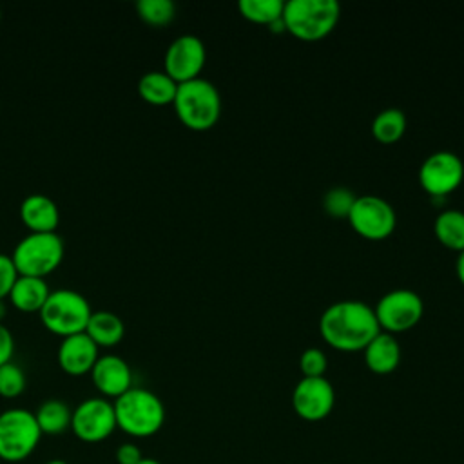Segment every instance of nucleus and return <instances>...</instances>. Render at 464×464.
<instances>
[{"label":"nucleus","mask_w":464,"mask_h":464,"mask_svg":"<svg viewBox=\"0 0 464 464\" xmlns=\"http://www.w3.org/2000/svg\"><path fill=\"white\" fill-rule=\"evenodd\" d=\"M381 332L370 304L355 299L332 303L319 319V334L339 352H362Z\"/></svg>","instance_id":"f257e3e1"},{"label":"nucleus","mask_w":464,"mask_h":464,"mask_svg":"<svg viewBox=\"0 0 464 464\" xmlns=\"http://www.w3.org/2000/svg\"><path fill=\"white\" fill-rule=\"evenodd\" d=\"M116 426L125 435L134 439H147L156 435L165 422V406L161 399L140 386H132L123 395L114 399Z\"/></svg>","instance_id":"f03ea898"},{"label":"nucleus","mask_w":464,"mask_h":464,"mask_svg":"<svg viewBox=\"0 0 464 464\" xmlns=\"http://www.w3.org/2000/svg\"><path fill=\"white\" fill-rule=\"evenodd\" d=\"M174 111L183 125L192 130L214 127L221 116V96L216 85L205 78L178 83Z\"/></svg>","instance_id":"7ed1b4c3"},{"label":"nucleus","mask_w":464,"mask_h":464,"mask_svg":"<svg viewBox=\"0 0 464 464\" xmlns=\"http://www.w3.org/2000/svg\"><path fill=\"white\" fill-rule=\"evenodd\" d=\"M339 16L341 7L335 0H288L283 9L285 31L306 42L330 34Z\"/></svg>","instance_id":"20e7f679"},{"label":"nucleus","mask_w":464,"mask_h":464,"mask_svg":"<svg viewBox=\"0 0 464 464\" xmlns=\"http://www.w3.org/2000/svg\"><path fill=\"white\" fill-rule=\"evenodd\" d=\"M91 314V304L83 294L72 288H58L51 290L40 310V319L49 332L67 337L85 332Z\"/></svg>","instance_id":"39448f33"},{"label":"nucleus","mask_w":464,"mask_h":464,"mask_svg":"<svg viewBox=\"0 0 464 464\" xmlns=\"http://www.w3.org/2000/svg\"><path fill=\"white\" fill-rule=\"evenodd\" d=\"M11 259L20 276L44 277L63 259V239L56 232H29L22 237Z\"/></svg>","instance_id":"423d86ee"},{"label":"nucleus","mask_w":464,"mask_h":464,"mask_svg":"<svg viewBox=\"0 0 464 464\" xmlns=\"http://www.w3.org/2000/svg\"><path fill=\"white\" fill-rule=\"evenodd\" d=\"M42 431L34 411L25 408H9L0 413V460L22 462L33 455Z\"/></svg>","instance_id":"0eeeda50"},{"label":"nucleus","mask_w":464,"mask_h":464,"mask_svg":"<svg viewBox=\"0 0 464 464\" xmlns=\"http://www.w3.org/2000/svg\"><path fill=\"white\" fill-rule=\"evenodd\" d=\"M373 312L381 330L388 334H399L413 328L420 321L424 314V303L413 290L395 288L377 301Z\"/></svg>","instance_id":"6e6552de"},{"label":"nucleus","mask_w":464,"mask_h":464,"mask_svg":"<svg viewBox=\"0 0 464 464\" xmlns=\"http://www.w3.org/2000/svg\"><path fill=\"white\" fill-rule=\"evenodd\" d=\"M114 404L105 397L83 399L72 410L71 430L82 442H102L116 430Z\"/></svg>","instance_id":"1a4fd4ad"},{"label":"nucleus","mask_w":464,"mask_h":464,"mask_svg":"<svg viewBox=\"0 0 464 464\" xmlns=\"http://www.w3.org/2000/svg\"><path fill=\"white\" fill-rule=\"evenodd\" d=\"M352 228L372 241L388 237L397 225L393 207L379 196H359L346 218Z\"/></svg>","instance_id":"9d476101"},{"label":"nucleus","mask_w":464,"mask_h":464,"mask_svg":"<svg viewBox=\"0 0 464 464\" xmlns=\"http://www.w3.org/2000/svg\"><path fill=\"white\" fill-rule=\"evenodd\" d=\"M464 179V163L462 160L450 152L439 150L430 154L419 169V183L431 198H446Z\"/></svg>","instance_id":"9b49d317"},{"label":"nucleus","mask_w":464,"mask_h":464,"mask_svg":"<svg viewBox=\"0 0 464 464\" xmlns=\"http://www.w3.org/2000/svg\"><path fill=\"white\" fill-rule=\"evenodd\" d=\"M207 60V49L196 34H181L165 51V72L178 83L199 78Z\"/></svg>","instance_id":"f8f14e48"},{"label":"nucleus","mask_w":464,"mask_h":464,"mask_svg":"<svg viewBox=\"0 0 464 464\" xmlns=\"http://www.w3.org/2000/svg\"><path fill=\"white\" fill-rule=\"evenodd\" d=\"M335 404V392L326 377H303L292 392L294 411L308 422L326 419Z\"/></svg>","instance_id":"ddd939ff"},{"label":"nucleus","mask_w":464,"mask_h":464,"mask_svg":"<svg viewBox=\"0 0 464 464\" xmlns=\"http://www.w3.org/2000/svg\"><path fill=\"white\" fill-rule=\"evenodd\" d=\"M91 379L105 399H118L132 388V370L129 362L116 353H103L96 359Z\"/></svg>","instance_id":"4468645a"},{"label":"nucleus","mask_w":464,"mask_h":464,"mask_svg":"<svg viewBox=\"0 0 464 464\" xmlns=\"http://www.w3.org/2000/svg\"><path fill=\"white\" fill-rule=\"evenodd\" d=\"M58 364L69 375H85L91 373L98 353V344L85 334H72L62 337L58 346Z\"/></svg>","instance_id":"2eb2a0df"},{"label":"nucleus","mask_w":464,"mask_h":464,"mask_svg":"<svg viewBox=\"0 0 464 464\" xmlns=\"http://www.w3.org/2000/svg\"><path fill=\"white\" fill-rule=\"evenodd\" d=\"M20 218L31 232H54L60 223V210L49 196L29 194L20 203Z\"/></svg>","instance_id":"dca6fc26"},{"label":"nucleus","mask_w":464,"mask_h":464,"mask_svg":"<svg viewBox=\"0 0 464 464\" xmlns=\"http://www.w3.org/2000/svg\"><path fill=\"white\" fill-rule=\"evenodd\" d=\"M364 362L370 372L386 375L392 373L401 362V344L393 334L379 332L362 350Z\"/></svg>","instance_id":"f3484780"},{"label":"nucleus","mask_w":464,"mask_h":464,"mask_svg":"<svg viewBox=\"0 0 464 464\" xmlns=\"http://www.w3.org/2000/svg\"><path fill=\"white\" fill-rule=\"evenodd\" d=\"M51 290L44 277L18 276L7 297L22 312H40Z\"/></svg>","instance_id":"a211bd4d"},{"label":"nucleus","mask_w":464,"mask_h":464,"mask_svg":"<svg viewBox=\"0 0 464 464\" xmlns=\"http://www.w3.org/2000/svg\"><path fill=\"white\" fill-rule=\"evenodd\" d=\"M85 334L98 344V346H114L121 341L125 334V324L120 315L109 310L92 312L89 323L85 326Z\"/></svg>","instance_id":"6ab92c4d"},{"label":"nucleus","mask_w":464,"mask_h":464,"mask_svg":"<svg viewBox=\"0 0 464 464\" xmlns=\"http://www.w3.org/2000/svg\"><path fill=\"white\" fill-rule=\"evenodd\" d=\"M178 82L165 71H149L138 80L140 96L150 105H169L174 102Z\"/></svg>","instance_id":"aec40b11"},{"label":"nucleus","mask_w":464,"mask_h":464,"mask_svg":"<svg viewBox=\"0 0 464 464\" xmlns=\"http://www.w3.org/2000/svg\"><path fill=\"white\" fill-rule=\"evenodd\" d=\"M42 435H62L71 430L72 410L62 399H47L34 411Z\"/></svg>","instance_id":"412c9836"},{"label":"nucleus","mask_w":464,"mask_h":464,"mask_svg":"<svg viewBox=\"0 0 464 464\" xmlns=\"http://www.w3.org/2000/svg\"><path fill=\"white\" fill-rule=\"evenodd\" d=\"M433 232L437 239L450 250H464V212L462 210H442L433 223Z\"/></svg>","instance_id":"4be33fe9"},{"label":"nucleus","mask_w":464,"mask_h":464,"mask_svg":"<svg viewBox=\"0 0 464 464\" xmlns=\"http://www.w3.org/2000/svg\"><path fill=\"white\" fill-rule=\"evenodd\" d=\"M406 130V116L401 109H384L372 121V134L381 143H395Z\"/></svg>","instance_id":"5701e85b"},{"label":"nucleus","mask_w":464,"mask_h":464,"mask_svg":"<svg viewBox=\"0 0 464 464\" xmlns=\"http://www.w3.org/2000/svg\"><path fill=\"white\" fill-rule=\"evenodd\" d=\"M237 9L246 20L254 24L272 25L276 20L283 16L285 2L283 0H239Z\"/></svg>","instance_id":"b1692460"},{"label":"nucleus","mask_w":464,"mask_h":464,"mask_svg":"<svg viewBox=\"0 0 464 464\" xmlns=\"http://www.w3.org/2000/svg\"><path fill=\"white\" fill-rule=\"evenodd\" d=\"M136 11L140 18L150 25H167L176 16L172 0H138Z\"/></svg>","instance_id":"393cba45"},{"label":"nucleus","mask_w":464,"mask_h":464,"mask_svg":"<svg viewBox=\"0 0 464 464\" xmlns=\"http://www.w3.org/2000/svg\"><path fill=\"white\" fill-rule=\"evenodd\" d=\"M353 192L346 187H334L330 188L324 198H323V208L328 216H332L334 219L339 218H348L353 203H355Z\"/></svg>","instance_id":"a878e982"},{"label":"nucleus","mask_w":464,"mask_h":464,"mask_svg":"<svg viewBox=\"0 0 464 464\" xmlns=\"http://www.w3.org/2000/svg\"><path fill=\"white\" fill-rule=\"evenodd\" d=\"M25 384H27L25 373L16 362L9 361L0 366V397L14 399L24 393Z\"/></svg>","instance_id":"bb28decb"},{"label":"nucleus","mask_w":464,"mask_h":464,"mask_svg":"<svg viewBox=\"0 0 464 464\" xmlns=\"http://www.w3.org/2000/svg\"><path fill=\"white\" fill-rule=\"evenodd\" d=\"M299 368L304 377H323L328 368L326 353L319 348H306L299 357Z\"/></svg>","instance_id":"cd10ccee"},{"label":"nucleus","mask_w":464,"mask_h":464,"mask_svg":"<svg viewBox=\"0 0 464 464\" xmlns=\"http://www.w3.org/2000/svg\"><path fill=\"white\" fill-rule=\"evenodd\" d=\"M18 276L20 274H18L11 256L0 254V301L9 295V292H11Z\"/></svg>","instance_id":"c85d7f7f"},{"label":"nucleus","mask_w":464,"mask_h":464,"mask_svg":"<svg viewBox=\"0 0 464 464\" xmlns=\"http://www.w3.org/2000/svg\"><path fill=\"white\" fill-rule=\"evenodd\" d=\"M116 462L118 464H140L143 459V453L138 444L134 442H123L116 448Z\"/></svg>","instance_id":"c756f323"},{"label":"nucleus","mask_w":464,"mask_h":464,"mask_svg":"<svg viewBox=\"0 0 464 464\" xmlns=\"http://www.w3.org/2000/svg\"><path fill=\"white\" fill-rule=\"evenodd\" d=\"M14 353V337L11 330L0 321V366L9 362Z\"/></svg>","instance_id":"7c9ffc66"},{"label":"nucleus","mask_w":464,"mask_h":464,"mask_svg":"<svg viewBox=\"0 0 464 464\" xmlns=\"http://www.w3.org/2000/svg\"><path fill=\"white\" fill-rule=\"evenodd\" d=\"M457 277L459 281L464 285V250L459 252V257H457Z\"/></svg>","instance_id":"2f4dec72"},{"label":"nucleus","mask_w":464,"mask_h":464,"mask_svg":"<svg viewBox=\"0 0 464 464\" xmlns=\"http://www.w3.org/2000/svg\"><path fill=\"white\" fill-rule=\"evenodd\" d=\"M140 464H161V462L156 460V459H152V457H143Z\"/></svg>","instance_id":"473e14b6"},{"label":"nucleus","mask_w":464,"mask_h":464,"mask_svg":"<svg viewBox=\"0 0 464 464\" xmlns=\"http://www.w3.org/2000/svg\"><path fill=\"white\" fill-rule=\"evenodd\" d=\"M45 464H69V462H65V460H62V459H53V460H47Z\"/></svg>","instance_id":"72a5a7b5"},{"label":"nucleus","mask_w":464,"mask_h":464,"mask_svg":"<svg viewBox=\"0 0 464 464\" xmlns=\"http://www.w3.org/2000/svg\"><path fill=\"white\" fill-rule=\"evenodd\" d=\"M4 314H5V306L2 304V301H0V319L4 317Z\"/></svg>","instance_id":"f704fd0d"},{"label":"nucleus","mask_w":464,"mask_h":464,"mask_svg":"<svg viewBox=\"0 0 464 464\" xmlns=\"http://www.w3.org/2000/svg\"><path fill=\"white\" fill-rule=\"evenodd\" d=\"M0 22H2V9H0Z\"/></svg>","instance_id":"c9c22d12"}]
</instances>
